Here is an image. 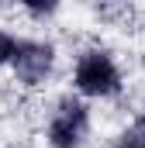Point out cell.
Instances as JSON below:
<instances>
[{"label":"cell","mask_w":145,"mask_h":148,"mask_svg":"<svg viewBox=\"0 0 145 148\" xmlns=\"http://www.w3.org/2000/svg\"><path fill=\"white\" fill-rule=\"evenodd\" d=\"M72 86L79 97H114L121 90V69L104 48H90L79 55L76 73H72Z\"/></svg>","instance_id":"1"},{"label":"cell","mask_w":145,"mask_h":148,"mask_svg":"<svg viewBox=\"0 0 145 148\" xmlns=\"http://www.w3.org/2000/svg\"><path fill=\"white\" fill-rule=\"evenodd\" d=\"M90 134V107L79 97H62L48 117V145L52 148H79Z\"/></svg>","instance_id":"2"},{"label":"cell","mask_w":145,"mask_h":148,"mask_svg":"<svg viewBox=\"0 0 145 148\" xmlns=\"http://www.w3.org/2000/svg\"><path fill=\"white\" fill-rule=\"evenodd\" d=\"M52 66H55V48H52L48 41L21 38L17 55H14V62H10L17 83H24V86H38V83H45V76L52 73Z\"/></svg>","instance_id":"3"},{"label":"cell","mask_w":145,"mask_h":148,"mask_svg":"<svg viewBox=\"0 0 145 148\" xmlns=\"http://www.w3.org/2000/svg\"><path fill=\"white\" fill-rule=\"evenodd\" d=\"M17 45H21V38H14L10 31H0V66H10L14 62Z\"/></svg>","instance_id":"4"},{"label":"cell","mask_w":145,"mask_h":148,"mask_svg":"<svg viewBox=\"0 0 145 148\" xmlns=\"http://www.w3.org/2000/svg\"><path fill=\"white\" fill-rule=\"evenodd\" d=\"M117 148H145V124L128 127V131L117 138Z\"/></svg>","instance_id":"5"}]
</instances>
